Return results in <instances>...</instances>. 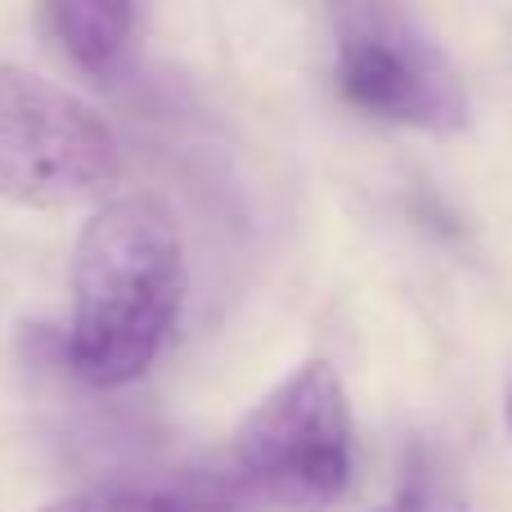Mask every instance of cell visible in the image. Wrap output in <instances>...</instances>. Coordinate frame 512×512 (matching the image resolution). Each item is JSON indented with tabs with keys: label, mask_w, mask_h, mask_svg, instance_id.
<instances>
[{
	"label": "cell",
	"mask_w": 512,
	"mask_h": 512,
	"mask_svg": "<svg viewBox=\"0 0 512 512\" xmlns=\"http://www.w3.org/2000/svg\"><path fill=\"white\" fill-rule=\"evenodd\" d=\"M185 301V234L162 198L117 194L81 225L72 252L68 364L86 387L140 382Z\"/></svg>",
	"instance_id": "obj_1"
},
{
	"label": "cell",
	"mask_w": 512,
	"mask_h": 512,
	"mask_svg": "<svg viewBox=\"0 0 512 512\" xmlns=\"http://www.w3.org/2000/svg\"><path fill=\"white\" fill-rule=\"evenodd\" d=\"M225 477L243 504L283 512H328L351 490L355 423L333 364L306 360L243 418Z\"/></svg>",
	"instance_id": "obj_2"
},
{
	"label": "cell",
	"mask_w": 512,
	"mask_h": 512,
	"mask_svg": "<svg viewBox=\"0 0 512 512\" xmlns=\"http://www.w3.org/2000/svg\"><path fill=\"white\" fill-rule=\"evenodd\" d=\"M337 95L373 122L427 135H459L472 122V99L459 63L400 5H337L333 14Z\"/></svg>",
	"instance_id": "obj_3"
},
{
	"label": "cell",
	"mask_w": 512,
	"mask_h": 512,
	"mask_svg": "<svg viewBox=\"0 0 512 512\" xmlns=\"http://www.w3.org/2000/svg\"><path fill=\"white\" fill-rule=\"evenodd\" d=\"M117 140L68 86L0 59V203L81 207L117 180Z\"/></svg>",
	"instance_id": "obj_4"
},
{
	"label": "cell",
	"mask_w": 512,
	"mask_h": 512,
	"mask_svg": "<svg viewBox=\"0 0 512 512\" xmlns=\"http://www.w3.org/2000/svg\"><path fill=\"white\" fill-rule=\"evenodd\" d=\"M63 59L90 81H108L135 41V5L126 0H54L41 9Z\"/></svg>",
	"instance_id": "obj_5"
},
{
	"label": "cell",
	"mask_w": 512,
	"mask_h": 512,
	"mask_svg": "<svg viewBox=\"0 0 512 512\" xmlns=\"http://www.w3.org/2000/svg\"><path fill=\"white\" fill-rule=\"evenodd\" d=\"M243 495L230 477H189V481H126L95 486L41 512H239Z\"/></svg>",
	"instance_id": "obj_6"
},
{
	"label": "cell",
	"mask_w": 512,
	"mask_h": 512,
	"mask_svg": "<svg viewBox=\"0 0 512 512\" xmlns=\"http://www.w3.org/2000/svg\"><path fill=\"white\" fill-rule=\"evenodd\" d=\"M378 512H468V490L441 445L418 441L405 454L396 499Z\"/></svg>",
	"instance_id": "obj_7"
},
{
	"label": "cell",
	"mask_w": 512,
	"mask_h": 512,
	"mask_svg": "<svg viewBox=\"0 0 512 512\" xmlns=\"http://www.w3.org/2000/svg\"><path fill=\"white\" fill-rule=\"evenodd\" d=\"M504 414H508V436H512V373H508V391H504Z\"/></svg>",
	"instance_id": "obj_8"
}]
</instances>
